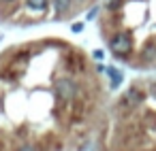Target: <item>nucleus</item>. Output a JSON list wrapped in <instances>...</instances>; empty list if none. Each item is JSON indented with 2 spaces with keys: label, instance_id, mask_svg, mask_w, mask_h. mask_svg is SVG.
<instances>
[{
  "label": "nucleus",
  "instance_id": "nucleus-10",
  "mask_svg": "<svg viewBox=\"0 0 156 151\" xmlns=\"http://www.w3.org/2000/svg\"><path fill=\"white\" fill-rule=\"evenodd\" d=\"M96 13H98V9H96V7H94V9H92V11H90V13H88V19H94V17H96Z\"/></svg>",
  "mask_w": 156,
  "mask_h": 151
},
{
  "label": "nucleus",
  "instance_id": "nucleus-2",
  "mask_svg": "<svg viewBox=\"0 0 156 151\" xmlns=\"http://www.w3.org/2000/svg\"><path fill=\"white\" fill-rule=\"evenodd\" d=\"M56 94H58L62 100H73L75 94H77V87H75L73 81H69V79H60V81L56 83Z\"/></svg>",
  "mask_w": 156,
  "mask_h": 151
},
{
  "label": "nucleus",
  "instance_id": "nucleus-5",
  "mask_svg": "<svg viewBox=\"0 0 156 151\" xmlns=\"http://www.w3.org/2000/svg\"><path fill=\"white\" fill-rule=\"evenodd\" d=\"M107 75L111 77V87H118V85L122 83V72H120V70H115V68L109 66V68H107Z\"/></svg>",
  "mask_w": 156,
  "mask_h": 151
},
{
  "label": "nucleus",
  "instance_id": "nucleus-12",
  "mask_svg": "<svg viewBox=\"0 0 156 151\" xmlns=\"http://www.w3.org/2000/svg\"><path fill=\"white\" fill-rule=\"evenodd\" d=\"M79 2H81V0H79Z\"/></svg>",
  "mask_w": 156,
  "mask_h": 151
},
{
  "label": "nucleus",
  "instance_id": "nucleus-7",
  "mask_svg": "<svg viewBox=\"0 0 156 151\" xmlns=\"http://www.w3.org/2000/svg\"><path fill=\"white\" fill-rule=\"evenodd\" d=\"M120 2H122V0H107V9H111V11H113V9H118V7H120Z\"/></svg>",
  "mask_w": 156,
  "mask_h": 151
},
{
  "label": "nucleus",
  "instance_id": "nucleus-8",
  "mask_svg": "<svg viewBox=\"0 0 156 151\" xmlns=\"http://www.w3.org/2000/svg\"><path fill=\"white\" fill-rule=\"evenodd\" d=\"M17 151H37V147H32V145H24V147H20Z\"/></svg>",
  "mask_w": 156,
  "mask_h": 151
},
{
  "label": "nucleus",
  "instance_id": "nucleus-9",
  "mask_svg": "<svg viewBox=\"0 0 156 151\" xmlns=\"http://www.w3.org/2000/svg\"><path fill=\"white\" fill-rule=\"evenodd\" d=\"M71 30H73V32H81V30H83V24H73Z\"/></svg>",
  "mask_w": 156,
  "mask_h": 151
},
{
  "label": "nucleus",
  "instance_id": "nucleus-11",
  "mask_svg": "<svg viewBox=\"0 0 156 151\" xmlns=\"http://www.w3.org/2000/svg\"><path fill=\"white\" fill-rule=\"evenodd\" d=\"M5 2H15V0H5Z\"/></svg>",
  "mask_w": 156,
  "mask_h": 151
},
{
  "label": "nucleus",
  "instance_id": "nucleus-3",
  "mask_svg": "<svg viewBox=\"0 0 156 151\" xmlns=\"http://www.w3.org/2000/svg\"><path fill=\"white\" fill-rule=\"evenodd\" d=\"M51 2H54V11H56V15H58V17H62L64 13H69L73 0H51Z\"/></svg>",
  "mask_w": 156,
  "mask_h": 151
},
{
  "label": "nucleus",
  "instance_id": "nucleus-4",
  "mask_svg": "<svg viewBox=\"0 0 156 151\" xmlns=\"http://www.w3.org/2000/svg\"><path fill=\"white\" fill-rule=\"evenodd\" d=\"M26 7H28L30 11L41 13V11H45V9L49 7V0H26Z\"/></svg>",
  "mask_w": 156,
  "mask_h": 151
},
{
  "label": "nucleus",
  "instance_id": "nucleus-1",
  "mask_svg": "<svg viewBox=\"0 0 156 151\" xmlns=\"http://www.w3.org/2000/svg\"><path fill=\"white\" fill-rule=\"evenodd\" d=\"M109 47L115 55H126L130 49H133V39L126 34V32H118L111 41H109Z\"/></svg>",
  "mask_w": 156,
  "mask_h": 151
},
{
  "label": "nucleus",
  "instance_id": "nucleus-6",
  "mask_svg": "<svg viewBox=\"0 0 156 151\" xmlns=\"http://www.w3.org/2000/svg\"><path fill=\"white\" fill-rule=\"evenodd\" d=\"M141 98H143V96H141V92H139V89H128V94H126V100H128L130 104H137Z\"/></svg>",
  "mask_w": 156,
  "mask_h": 151
}]
</instances>
